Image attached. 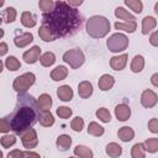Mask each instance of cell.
I'll return each instance as SVG.
<instances>
[{"instance_id":"obj_1","label":"cell","mask_w":158,"mask_h":158,"mask_svg":"<svg viewBox=\"0 0 158 158\" xmlns=\"http://www.w3.org/2000/svg\"><path fill=\"white\" fill-rule=\"evenodd\" d=\"M83 21L79 10L69 6L65 1H56L53 10L43 12L41 20L42 26L48 28L56 40L74 36L83 26Z\"/></svg>"},{"instance_id":"obj_2","label":"cell","mask_w":158,"mask_h":158,"mask_svg":"<svg viewBox=\"0 0 158 158\" xmlns=\"http://www.w3.org/2000/svg\"><path fill=\"white\" fill-rule=\"evenodd\" d=\"M38 115L40 109L37 100L28 93H19L14 110L5 118L10 125V130L16 135H21L33 127L38 121Z\"/></svg>"},{"instance_id":"obj_3","label":"cell","mask_w":158,"mask_h":158,"mask_svg":"<svg viewBox=\"0 0 158 158\" xmlns=\"http://www.w3.org/2000/svg\"><path fill=\"white\" fill-rule=\"evenodd\" d=\"M86 33L93 38H102L110 31V22L104 16H91L85 25Z\"/></svg>"},{"instance_id":"obj_4","label":"cell","mask_w":158,"mask_h":158,"mask_svg":"<svg viewBox=\"0 0 158 158\" xmlns=\"http://www.w3.org/2000/svg\"><path fill=\"white\" fill-rule=\"evenodd\" d=\"M107 48L116 53V52H122L128 47V38L123 33H114L112 36L109 37L106 41Z\"/></svg>"},{"instance_id":"obj_5","label":"cell","mask_w":158,"mask_h":158,"mask_svg":"<svg viewBox=\"0 0 158 158\" xmlns=\"http://www.w3.org/2000/svg\"><path fill=\"white\" fill-rule=\"evenodd\" d=\"M63 60L68 63L73 69H78L85 62V57L80 48H73L63 54Z\"/></svg>"},{"instance_id":"obj_6","label":"cell","mask_w":158,"mask_h":158,"mask_svg":"<svg viewBox=\"0 0 158 158\" xmlns=\"http://www.w3.org/2000/svg\"><path fill=\"white\" fill-rule=\"evenodd\" d=\"M35 80H36V77L33 73H25L14 80L12 86L17 93H26V90L30 89L31 85H33Z\"/></svg>"},{"instance_id":"obj_7","label":"cell","mask_w":158,"mask_h":158,"mask_svg":"<svg viewBox=\"0 0 158 158\" xmlns=\"http://www.w3.org/2000/svg\"><path fill=\"white\" fill-rule=\"evenodd\" d=\"M20 136H21V142L26 149H32L38 144L37 133L33 128H28L27 131L22 132Z\"/></svg>"},{"instance_id":"obj_8","label":"cell","mask_w":158,"mask_h":158,"mask_svg":"<svg viewBox=\"0 0 158 158\" xmlns=\"http://www.w3.org/2000/svg\"><path fill=\"white\" fill-rule=\"evenodd\" d=\"M141 104L147 109L153 107L157 104V94L151 89H146L141 95Z\"/></svg>"},{"instance_id":"obj_9","label":"cell","mask_w":158,"mask_h":158,"mask_svg":"<svg viewBox=\"0 0 158 158\" xmlns=\"http://www.w3.org/2000/svg\"><path fill=\"white\" fill-rule=\"evenodd\" d=\"M40 56H41V48L38 46H33L32 48H30L28 51H26L23 53V60L28 64H33L36 63L38 59H40Z\"/></svg>"},{"instance_id":"obj_10","label":"cell","mask_w":158,"mask_h":158,"mask_svg":"<svg viewBox=\"0 0 158 158\" xmlns=\"http://www.w3.org/2000/svg\"><path fill=\"white\" fill-rule=\"evenodd\" d=\"M32 41H33V35H32L31 32L20 33V35L15 36V38H14V43H15V46L19 47V48H23V47L28 46Z\"/></svg>"},{"instance_id":"obj_11","label":"cell","mask_w":158,"mask_h":158,"mask_svg":"<svg viewBox=\"0 0 158 158\" xmlns=\"http://www.w3.org/2000/svg\"><path fill=\"white\" fill-rule=\"evenodd\" d=\"M127 58L128 56L125 53V54H121V56H116V57H112L110 59V65L114 70H122L125 67H126V63H127Z\"/></svg>"},{"instance_id":"obj_12","label":"cell","mask_w":158,"mask_h":158,"mask_svg":"<svg viewBox=\"0 0 158 158\" xmlns=\"http://www.w3.org/2000/svg\"><path fill=\"white\" fill-rule=\"evenodd\" d=\"M115 115L118 121H126L131 116V109L125 104H120L115 107Z\"/></svg>"},{"instance_id":"obj_13","label":"cell","mask_w":158,"mask_h":158,"mask_svg":"<svg viewBox=\"0 0 158 158\" xmlns=\"http://www.w3.org/2000/svg\"><path fill=\"white\" fill-rule=\"evenodd\" d=\"M78 94L81 99H88L93 94V84L88 80H84L79 83L78 85Z\"/></svg>"},{"instance_id":"obj_14","label":"cell","mask_w":158,"mask_h":158,"mask_svg":"<svg viewBox=\"0 0 158 158\" xmlns=\"http://www.w3.org/2000/svg\"><path fill=\"white\" fill-rule=\"evenodd\" d=\"M114 83H115V79L112 75L110 74H104L99 81H98V85H99V89L102 90V91H106V90H110L112 86H114Z\"/></svg>"},{"instance_id":"obj_15","label":"cell","mask_w":158,"mask_h":158,"mask_svg":"<svg viewBox=\"0 0 158 158\" xmlns=\"http://www.w3.org/2000/svg\"><path fill=\"white\" fill-rule=\"evenodd\" d=\"M38 121H40V123H41L42 126L49 127V126H53V123H54V117H53V115L51 114V111L43 110V111L40 112V115H38Z\"/></svg>"},{"instance_id":"obj_16","label":"cell","mask_w":158,"mask_h":158,"mask_svg":"<svg viewBox=\"0 0 158 158\" xmlns=\"http://www.w3.org/2000/svg\"><path fill=\"white\" fill-rule=\"evenodd\" d=\"M57 95L62 101H69L73 98V90L69 85H62L57 90Z\"/></svg>"},{"instance_id":"obj_17","label":"cell","mask_w":158,"mask_h":158,"mask_svg":"<svg viewBox=\"0 0 158 158\" xmlns=\"http://www.w3.org/2000/svg\"><path fill=\"white\" fill-rule=\"evenodd\" d=\"M68 75V69L64 67V65H58L57 68H54L52 72H51V78L54 80V81H59V80H63L65 79Z\"/></svg>"},{"instance_id":"obj_18","label":"cell","mask_w":158,"mask_h":158,"mask_svg":"<svg viewBox=\"0 0 158 158\" xmlns=\"http://www.w3.org/2000/svg\"><path fill=\"white\" fill-rule=\"evenodd\" d=\"M117 136L122 142H130L135 136V131L128 126H123V127H121L118 130Z\"/></svg>"},{"instance_id":"obj_19","label":"cell","mask_w":158,"mask_h":158,"mask_svg":"<svg viewBox=\"0 0 158 158\" xmlns=\"http://www.w3.org/2000/svg\"><path fill=\"white\" fill-rule=\"evenodd\" d=\"M156 26H157L156 19L152 17V16H146V17L142 20V33H143V35H148V32L152 31Z\"/></svg>"},{"instance_id":"obj_20","label":"cell","mask_w":158,"mask_h":158,"mask_svg":"<svg viewBox=\"0 0 158 158\" xmlns=\"http://www.w3.org/2000/svg\"><path fill=\"white\" fill-rule=\"evenodd\" d=\"M106 153L111 157V158H117L121 156L122 153V147L120 144H117L116 142H111L106 146Z\"/></svg>"},{"instance_id":"obj_21","label":"cell","mask_w":158,"mask_h":158,"mask_svg":"<svg viewBox=\"0 0 158 158\" xmlns=\"http://www.w3.org/2000/svg\"><path fill=\"white\" fill-rule=\"evenodd\" d=\"M21 23L25 27H33L36 25V16L28 11H23L21 15Z\"/></svg>"},{"instance_id":"obj_22","label":"cell","mask_w":158,"mask_h":158,"mask_svg":"<svg viewBox=\"0 0 158 158\" xmlns=\"http://www.w3.org/2000/svg\"><path fill=\"white\" fill-rule=\"evenodd\" d=\"M37 105L40 110H48L52 106V98L48 94H42L40 95L38 100H37Z\"/></svg>"},{"instance_id":"obj_23","label":"cell","mask_w":158,"mask_h":158,"mask_svg":"<svg viewBox=\"0 0 158 158\" xmlns=\"http://www.w3.org/2000/svg\"><path fill=\"white\" fill-rule=\"evenodd\" d=\"M70 144H72V138H70V136H68V135H60V136L57 138V147H58V149H60V151H67V149H69Z\"/></svg>"},{"instance_id":"obj_24","label":"cell","mask_w":158,"mask_h":158,"mask_svg":"<svg viewBox=\"0 0 158 158\" xmlns=\"http://www.w3.org/2000/svg\"><path fill=\"white\" fill-rule=\"evenodd\" d=\"M115 16L118 17L120 20H125L126 22H132V21L136 20L132 14H130L128 11H126V10H125L123 7H121V6L115 10Z\"/></svg>"},{"instance_id":"obj_25","label":"cell","mask_w":158,"mask_h":158,"mask_svg":"<svg viewBox=\"0 0 158 158\" xmlns=\"http://www.w3.org/2000/svg\"><path fill=\"white\" fill-rule=\"evenodd\" d=\"M74 154L79 158H93V151L85 146H77L74 148Z\"/></svg>"},{"instance_id":"obj_26","label":"cell","mask_w":158,"mask_h":158,"mask_svg":"<svg viewBox=\"0 0 158 158\" xmlns=\"http://www.w3.org/2000/svg\"><path fill=\"white\" fill-rule=\"evenodd\" d=\"M144 67V58L142 56H135V58L132 59V63H131V70L133 73H139Z\"/></svg>"},{"instance_id":"obj_27","label":"cell","mask_w":158,"mask_h":158,"mask_svg":"<svg viewBox=\"0 0 158 158\" xmlns=\"http://www.w3.org/2000/svg\"><path fill=\"white\" fill-rule=\"evenodd\" d=\"M40 62L43 67H51L56 62V56L53 52H46L40 57Z\"/></svg>"},{"instance_id":"obj_28","label":"cell","mask_w":158,"mask_h":158,"mask_svg":"<svg viewBox=\"0 0 158 158\" xmlns=\"http://www.w3.org/2000/svg\"><path fill=\"white\" fill-rule=\"evenodd\" d=\"M115 27H116V30H123L126 32L132 33V32H135V30L137 27V23H136V21H132V22H116Z\"/></svg>"},{"instance_id":"obj_29","label":"cell","mask_w":158,"mask_h":158,"mask_svg":"<svg viewBox=\"0 0 158 158\" xmlns=\"http://www.w3.org/2000/svg\"><path fill=\"white\" fill-rule=\"evenodd\" d=\"M88 133L91 136H102L104 135V127L100 126L98 122H90L88 126Z\"/></svg>"},{"instance_id":"obj_30","label":"cell","mask_w":158,"mask_h":158,"mask_svg":"<svg viewBox=\"0 0 158 158\" xmlns=\"http://www.w3.org/2000/svg\"><path fill=\"white\" fill-rule=\"evenodd\" d=\"M143 147L146 151H148L149 153H156L158 151V138H148L143 142Z\"/></svg>"},{"instance_id":"obj_31","label":"cell","mask_w":158,"mask_h":158,"mask_svg":"<svg viewBox=\"0 0 158 158\" xmlns=\"http://www.w3.org/2000/svg\"><path fill=\"white\" fill-rule=\"evenodd\" d=\"M5 65H6V68H7L9 70H12V72H15V70L20 69V67H21V63L19 62V59H17L16 57H14V56H10V57H7V58H6V60H5Z\"/></svg>"},{"instance_id":"obj_32","label":"cell","mask_w":158,"mask_h":158,"mask_svg":"<svg viewBox=\"0 0 158 158\" xmlns=\"http://www.w3.org/2000/svg\"><path fill=\"white\" fill-rule=\"evenodd\" d=\"M131 156L132 158H144L146 154H144L143 143H136L131 149Z\"/></svg>"},{"instance_id":"obj_33","label":"cell","mask_w":158,"mask_h":158,"mask_svg":"<svg viewBox=\"0 0 158 158\" xmlns=\"http://www.w3.org/2000/svg\"><path fill=\"white\" fill-rule=\"evenodd\" d=\"M2 16H4V20L6 23H10V22H14L15 19H16V10L14 7H6L4 11H2Z\"/></svg>"},{"instance_id":"obj_34","label":"cell","mask_w":158,"mask_h":158,"mask_svg":"<svg viewBox=\"0 0 158 158\" xmlns=\"http://www.w3.org/2000/svg\"><path fill=\"white\" fill-rule=\"evenodd\" d=\"M38 35H40L41 40H43L44 42H51V41H54V40H56V38L53 37V35L49 32V30L46 28L44 26H41V27H40Z\"/></svg>"},{"instance_id":"obj_35","label":"cell","mask_w":158,"mask_h":158,"mask_svg":"<svg viewBox=\"0 0 158 158\" xmlns=\"http://www.w3.org/2000/svg\"><path fill=\"white\" fill-rule=\"evenodd\" d=\"M125 4L128 7H131L132 11H135L137 14H139L142 11V7H143L142 1H139V0H125Z\"/></svg>"},{"instance_id":"obj_36","label":"cell","mask_w":158,"mask_h":158,"mask_svg":"<svg viewBox=\"0 0 158 158\" xmlns=\"http://www.w3.org/2000/svg\"><path fill=\"white\" fill-rule=\"evenodd\" d=\"M96 116H98V118H99L100 121H102V122H110V120H111V115H110L109 110L105 109V107L98 109V110H96Z\"/></svg>"},{"instance_id":"obj_37","label":"cell","mask_w":158,"mask_h":158,"mask_svg":"<svg viewBox=\"0 0 158 158\" xmlns=\"http://www.w3.org/2000/svg\"><path fill=\"white\" fill-rule=\"evenodd\" d=\"M0 143H1L2 147L9 148V147H11L16 143V137L14 135H5L0 138Z\"/></svg>"},{"instance_id":"obj_38","label":"cell","mask_w":158,"mask_h":158,"mask_svg":"<svg viewBox=\"0 0 158 158\" xmlns=\"http://www.w3.org/2000/svg\"><path fill=\"white\" fill-rule=\"evenodd\" d=\"M70 127H72L73 131L80 132V131L83 130V127H84V121H83V118L79 117V116L74 117V118L72 120V122H70Z\"/></svg>"},{"instance_id":"obj_39","label":"cell","mask_w":158,"mask_h":158,"mask_svg":"<svg viewBox=\"0 0 158 158\" xmlns=\"http://www.w3.org/2000/svg\"><path fill=\"white\" fill-rule=\"evenodd\" d=\"M38 6L41 10H43L44 12H49L51 10H53L54 7V1L52 0H40Z\"/></svg>"},{"instance_id":"obj_40","label":"cell","mask_w":158,"mask_h":158,"mask_svg":"<svg viewBox=\"0 0 158 158\" xmlns=\"http://www.w3.org/2000/svg\"><path fill=\"white\" fill-rule=\"evenodd\" d=\"M57 115L60 117V118H69L72 116V110L67 106H59L57 109Z\"/></svg>"},{"instance_id":"obj_41","label":"cell","mask_w":158,"mask_h":158,"mask_svg":"<svg viewBox=\"0 0 158 158\" xmlns=\"http://www.w3.org/2000/svg\"><path fill=\"white\" fill-rule=\"evenodd\" d=\"M23 157H25V152L20 149H14L7 154V158H23Z\"/></svg>"},{"instance_id":"obj_42","label":"cell","mask_w":158,"mask_h":158,"mask_svg":"<svg viewBox=\"0 0 158 158\" xmlns=\"http://www.w3.org/2000/svg\"><path fill=\"white\" fill-rule=\"evenodd\" d=\"M10 131V125H9V122H7V120L4 117V118H0V132H4V133H6V132H9Z\"/></svg>"},{"instance_id":"obj_43","label":"cell","mask_w":158,"mask_h":158,"mask_svg":"<svg viewBox=\"0 0 158 158\" xmlns=\"http://www.w3.org/2000/svg\"><path fill=\"white\" fill-rule=\"evenodd\" d=\"M148 128H149L151 132L157 133V132H158V120H157V118H152V120L148 122Z\"/></svg>"},{"instance_id":"obj_44","label":"cell","mask_w":158,"mask_h":158,"mask_svg":"<svg viewBox=\"0 0 158 158\" xmlns=\"http://www.w3.org/2000/svg\"><path fill=\"white\" fill-rule=\"evenodd\" d=\"M157 37H158V32L157 31H154L153 33H152V36H151V44L152 46H154V47H157L158 46V41H157Z\"/></svg>"},{"instance_id":"obj_45","label":"cell","mask_w":158,"mask_h":158,"mask_svg":"<svg viewBox=\"0 0 158 158\" xmlns=\"http://www.w3.org/2000/svg\"><path fill=\"white\" fill-rule=\"evenodd\" d=\"M7 51H9L7 44H6L5 42H1V43H0V57H1V56H5V54L7 53Z\"/></svg>"},{"instance_id":"obj_46","label":"cell","mask_w":158,"mask_h":158,"mask_svg":"<svg viewBox=\"0 0 158 158\" xmlns=\"http://www.w3.org/2000/svg\"><path fill=\"white\" fill-rule=\"evenodd\" d=\"M23 158H41L38 153L36 152H31V151H26L25 152V157Z\"/></svg>"},{"instance_id":"obj_47","label":"cell","mask_w":158,"mask_h":158,"mask_svg":"<svg viewBox=\"0 0 158 158\" xmlns=\"http://www.w3.org/2000/svg\"><path fill=\"white\" fill-rule=\"evenodd\" d=\"M69 6H72V7H74V9H77V6H79V5H81L83 4V1H73V0H69L68 2H67Z\"/></svg>"},{"instance_id":"obj_48","label":"cell","mask_w":158,"mask_h":158,"mask_svg":"<svg viewBox=\"0 0 158 158\" xmlns=\"http://www.w3.org/2000/svg\"><path fill=\"white\" fill-rule=\"evenodd\" d=\"M157 78H158V74H153V77H152V84H153L154 86L158 85V83H157Z\"/></svg>"},{"instance_id":"obj_49","label":"cell","mask_w":158,"mask_h":158,"mask_svg":"<svg viewBox=\"0 0 158 158\" xmlns=\"http://www.w3.org/2000/svg\"><path fill=\"white\" fill-rule=\"evenodd\" d=\"M2 68H4V63H2V60L0 59V73L2 72Z\"/></svg>"},{"instance_id":"obj_50","label":"cell","mask_w":158,"mask_h":158,"mask_svg":"<svg viewBox=\"0 0 158 158\" xmlns=\"http://www.w3.org/2000/svg\"><path fill=\"white\" fill-rule=\"evenodd\" d=\"M2 36H4V30H1V28H0V38H1Z\"/></svg>"},{"instance_id":"obj_51","label":"cell","mask_w":158,"mask_h":158,"mask_svg":"<svg viewBox=\"0 0 158 158\" xmlns=\"http://www.w3.org/2000/svg\"><path fill=\"white\" fill-rule=\"evenodd\" d=\"M154 9H156V12H158V2L156 4V7H154Z\"/></svg>"},{"instance_id":"obj_52","label":"cell","mask_w":158,"mask_h":158,"mask_svg":"<svg viewBox=\"0 0 158 158\" xmlns=\"http://www.w3.org/2000/svg\"><path fill=\"white\" fill-rule=\"evenodd\" d=\"M4 2H5V1H4V0H0V7H1V6H2V5H4Z\"/></svg>"},{"instance_id":"obj_53","label":"cell","mask_w":158,"mask_h":158,"mask_svg":"<svg viewBox=\"0 0 158 158\" xmlns=\"http://www.w3.org/2000/svg\"><path fill=\"white\" fill-rule=\"evenodd\" d=\"M0 158H2V152L0 151Z\"/></svg>"},{"instance_id":"obj_54","label":"cell","mask_w":158,"mask_h":158,"mask_svg":"<svg viewBox=\"0 0 158 158\" xmlns=\"http://www.w3.org/2000/svg\"><path fill=\"white\" fill-rule=\"evenodd\" d=\"M1 22H2V19H1V17H0V25H1Z\"/></svg>"},{"instance_id":"obj_55","label":"cell","mask_w":158,"mask_h":158,"mask_svg":"<svg viewBox=\"0 0 158 158\" xmlns=\"http://www.w3.org/2000/svg\"><path fill=\"white\" fill-rule=\"evenodd\" d=\"M69 158H77V157H69Z\"/></svg>"}]
</instances>
